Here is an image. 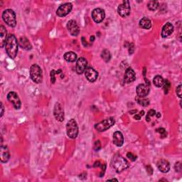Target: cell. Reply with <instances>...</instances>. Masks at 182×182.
Listing matches in <instances>:
<instances>
[{
  "label": "cell",
  "mask_w": 182,
  "mask_h": 182,
  "mask_svg": "<svg viewBox=\"0 0 182 182\" xmlns=\"http://www.w3.org/2000/svg\"><path fill=\"white\" fill-rule=\"evenodd\" d=\"M18 48H19V42L16 36L14 34H9L5 43V48H6L7 53L10 58L13 59L16 58L18 53Z\"/></svg>",
  "instance_id": "6da1fadb"
},
{
  "label": "cell",
  "mask_w": 182,
  "mask_h": 182,
  "mask_svg": "<svg viewBox=\"0 0 182 182\" xmlns=\"http://www.w3.org/2000/svg\"><path fill=\"white\" fill-rule=\"evenodd\" d=\"M112 166L116 172L119 173L128 168L129 163L121 155L116 154L112 160Z\"/></svg>",
  "instance_id": "7a4b0ae2"
},
{
  "label": "cell",
  "mask_w": 182,
  "mask_h": 182,
  "mask_svg": "<svg viewBox=\"0 0 182 182\" xmlns=\"http://www.w3.org/2000/svg\"><path fill=\"white\" fill-rule=\"evenodd\" d=\"M2 19L6 24L10 27H15L17 25L16 14L12 9L4 10L2 14Z\"/></svg>",
  "instance_id": "3957f363"
},
{
  "label": "cell",
  "mask_w": 182,
  "mask_h": 182,
  "mask_svg": "<svg viewBox=\"0 0 182 182\" xmlns=\"http://www.w3.org/2000/svg\"><path fill=\"white\" fill-rule=\"evenodd\" d=\"M30 76L33 82L41 83L43 80L42 70L38 65L33 64L30 68Z\"/></svg>",
  "instance_id": "277c9868"
},
{
  "label": "cell",
  "mask_w": 182,
  "mask_h": 182,
  "mask_svg": "<svg viewBox=\"0 0 182 182\" xmlns=\"http://www.w3.org/2000/svg\"><path fill=\"white\" fill-rule=\"evenodd\" d=\"M66 132L67 135L70 138L75 139L77 137L78 134V127L76 121L74 119H71L67 123Z\"/></svg>",
  "instance_id": "5b68a950"
},
{
  "label": "cell",
  "mask_w": 182,
  "mask_h": 182,
  "mask_svg": "<svg viewBox=\"0 0 182 182\" xmlns=\"http://www.w3.org/2000/svg\"><path fill=\"white\" fill-rule=\"evenodd\" d=\"M114 124H115V119L113 118H110L104 119V120L100 122L99 123L96 124L95 125V128L99 132H104L110 129Z\"/></svg>",
  "instance_id": "8992f818"
},
{
  "label": "cell",
  "mask_w": 182,
  "mask_h": 182,
  "mask_svg": "<svg viewBox=\"0 0 182 182\" xmlns=\"http://www.w3.org/2000/svg\"><path fill=\"white\" fill-rule=\"evenodd\" d=\"M130 4H129V1H124L118 8V12L119 15L122 17L125 18L127 16H129L130 14Z\"/></svg>",
  "instance_id": "52a82bcc"
},
{
  "label": "cell",
  "mask_w": 182,
  "mask_h": 182,
  "mask_svg": "<svg viewBox=\"0 0 182 182\" xmlns=\"http://www.w3.org/2000/svg\"><path fill=\"white\" fill-rule=\"evenodd\" d=\"M72 8L73 5L71 3H65L58 7L57 9L56 14L60 17H63L71 12Z\"/></svg>",
  "instance_id": "ba28073f"
},
{
  "label": "cell",
  "mask_w": 182,
  "mask_h": 182,
  "mask_svg": "<svg viewBox=\"0 0 182 182\" xmlns=\"http://www.w3.org/2000/svg\"><path fill=\"white\" fill-rule=\"evenodd\" d=\"M105 11L100 8L95 9L92 12V18L96 23H101L105 19Z\"/></svg>",
  "instance_id": "9c48e42d"
},
{
  "label": "cell",
  "mask_w": 182,
  "mask_h": 182,
  "mask_svg": "<svg viewBox=\"0 0 182 182\" xmlns=\"http://www.w3.org/2000/svg\"><path fill=\"white\" fill-rule=\"evenodd\" d=\"M88 62L87 60L83 57H80L77 60L76 62V66H75V70H76V73L78 74H82L85 71L87 68Z\"/></svg>",
  "instance_id": "30bf717a"
},
{
  "label": "cell",
  "mask_w": 182,
  "mask_h": 182,
  "mask_svg": "<svg viewBox=\"0 0 182 182\" xmlns=\"http://www.w3.org/2000/svg\"><path fill=\"white\" fill-rule=\"evenodd\" d=\"M7 100L10 103H12L14 105V107L17 110H19L21 108V100L19 96L15 92H10L7 95Z\"/></svg>",
  "instance_id": "8fae6325"
},
{
  "label": "cell",
  "mask_w": 182,
  "mask_h": 182,
  "mask_svg": "<svg viewBox=\"0 0 182 182\" xmlns=\"http://www.w3.org/2000/svg\"><path fill=\"white\" fill-rule=\"evenodd\" d=\"M53 115L55 118L59 122H63L64 120V112L63 109L59 103H56L54 106Z\"/></svg>",
  "instance_id": "7c38bea8"
},
{
  "label": "cell",
  "mask_w": 182,
  "mask_h": 182,
  "mask_svg": "<svg viewBox=\"0 0 182 182\" xmlns=\"http://www.w3.org/2000/svg\"><path fill=\"white\" fill-rule=\"evenodd\" d=\"M67 28L72 36H77L80 33V27L75 20H70L67 24Z\"/></svg>",
  "instance_id": "4fadbf2b"
},
{
  "label": "cell",
  "mask_w": 182,
  "mask_h": 182,
  "mask_svg": "<svg viewBox=\"0 0 182 182\" xmlns=\"http://www.w3.org/2000/svg\"><path fill=\"white\" fill-rule=\"evenodd\" d=\"M85 75L86 78L88 80V81L92 83L95 82L98 79V73L94 68H93L91 67L87 68L85 71Z\"/></svg>",
  "instance_id": "5bb4252c"
},
{
  "label": "cell",
  "mask_w": 182,
  "mask_h": 182,
  "mask_svg": "<svg viewBox=\"0 0 182 182\" xmlns=\"http://www.w3.org/2000/svg\"><path fill=\"white\" fill-rule=\"evenodd\" d=\"M136 93L139 97H146L149 93V85L147 84H139L136 88Z\"/></svg>",
  "instance_id": "9a60e30c"
},
{
  "label": "cell",
  "mask_w": 182,
  "mask_h": 182,
  "mask_svg": "<svg viewBox=\"0 0 182 182\" xmlns=\"http://www.w3.org/2000/svg\"><path fill=\"white\" fill-rule=\"evenodd\" d=\"M135 79H136V74L134 70L132 68H128L126 70L125 73H124V81L126 83H131L134 82Z\"/></svg>",
  "instance_id": "2e32d148"
},
{
  "label": "cell",
  "mask_w": 182,
  "mask_h": 182,
  "mask_svg": "<svg viewBox=\"0 0 182 182\" xmlns=\"http://www.w3.org/2000/svg\"><path fill=\"white\" fill-rule=\"evenodd\" d=\"M157 165L159 170L162 173H167L170 170L169 163L165 159H160L158 161Z\"/></svg>",
  "instance_id": "e0dca14e"
},
{
  "label": "cell",
  "mask_w": 182,
  "mask_h": 182,
  "mask_svg": "<svg viewBox=\"0 0 182 182\" xmlns=\"http://www.w3.org/2000/svg\"><path fill=\"white\" fill-rule=\"evenodd\" d=\"M174 32V26L169 22H167L164 26L162 30V36L163 38H167Z\"/></svg>",
  "instance_id": "ac0fdd59"
},
{
  "label": "cell",
  "mask_w": 182,
  "mask_h": 182,
  "mask_svg": "<svg viewBox=\"0 0 182 182\" xmlns=\"http://www.w3.org/2000/svg\"><path fill=\"white\" fill-rule=\"evenodd\" d=\"M113 143L115 144L116 146L118 147H121L123 145L124 143V137L123 135L122 134V132L119 131H117L115 133L113 134Z\"/></svg>",
  "instance_id": "d6986e66"
},
{
  "label": "cell",
  "mask_w": 182,
  "mask_h": 182,
  "mask_svg": "<svg viewBox=\"0 0 182 182\" xmlns=\"http://www.w3.org/2000/svg\"><path fill=\"white\" fill-rule=\"evenodd\" d=\"M0 157H1V162L2 163H6L9 161L10 158V154L7 146H2V145L1 146Z\"/></svg>",
  "instance_id": "ffe728a7"
},
{
  "label": "cell",
  "mask_w": 182,
  "mask_h": 182,
  "mask_svg": "<svg viewBox=\"0 0 182 182\" xmlns=\"http://www.w3.org/2000/svg\"><path fill=\"white\" fill-rule=\"evenodd\" d=\"M19 46H21V47H22V48L25 49V50L29 51L32 48V44L30 43L29 41H28L26 37L20 38V39L19 41Z\"/></svg>",
  "instance_id": "44dd1931"
},
{
  "label": "cell",
  "mask_w": 182,
  "mask_h": 182,
  "mask_svg": "<svg viewBox=\"0 0 182 182\" xmlns=\"http://www.w3.org/2000/svg\"><path fill=\"white\" fill-rule=\"evenodd\" d=\"M139 27L144 28V29H149L151 27H152V22L151 20L147 17H143L142 19H140L139 22Z\"/></svg>",
  "instance_id": "7402d4cb"
},
{
  "label": "cell",
  "mask_w": 182,
  "mask_h": 182,
  "mask_svg": "<svg viewBox=\"0 0 182 182\" xmlns=\"http://www.w3.org/2000/svg\"><path fill=\"white\" fill-rule=\"evenodd\" d=\"M0 36H1V47H4L7 40V32L3 25L0 27Z\"/></svg>",
  "instance_id": "603a6c76"
},
{
  "label": "cell",
  "mask_w": 182,
  "mask_h": 182,
  "mask_svg": "<svg viewBox=\"0 0 182 182\" xmlns=\"http://www.w3.org/2000/svg\"><path fill=\"white\" fill-rule=\"evenodd\" d=\"M64 58L68 62H74L76 61L77 55L74 52L69 51L64 54Z\"/></svg>",
  "instance_id": "cb8c5ba5"
},
{
  "label": "cell",
  "mask_w": 182,
  "mask_h": 182,
  "mask_svg": "<svg viewBox=\"0 0 182 182\" xmlns=\"http://www.w3.org/2000/svg\"><path fill=\"white\" fill-rule=\"evenodd\" d=\"M153 83H154V85L156 87L162 88L163 87L164 83V80L160 75H156L154 78V80H153Z\"/></svg>",
  "instance_id": "d4e9b609"
},
{
  "label": "cell",
  "mask_w": 182,
  "mask_h": 182,
  "mask_svg": "<svg viewBox=\"0 0 182 182\" xmlns=\"http://www.w3.org/2000/svg\"><path fill=\"white\" fill-rule=\"evenodd\" d=\"M136 101L139 105L144 106V107H146V106L149 105V100L144 97H139V96H137L136 98Z\"/></svg>",
  "instance_id": "484cf974"
},
{
  "label": "cell",
  "mask_w": 182,
  "mask_h": 182,
  "mask_svg": "<svg viewBox=\"0 0 182 182\" xmlns=\"http://www.w3.org/2000/svg\"><path fill=\"white\" fill-rule=\"evenodd\" d=\"M147 7L150 11H156L159 7V2L157 1H150L148 2Z\"/></svg>",
  "instance_id": "4316f807"
},
{
  "label": "cell",
  "mask_w": 182,
  "mask_h": 182,
  "mask_svg": "<svg viewBox=\"0 0 182 182\" xmlns=\"http://www.w3.org/2000/svg\"><path fill=\"white\" fill-rule=\"evenodd\" d=\"M101 56H102L103 59L105 61L106 63H108V61H110V60L111 59V53L107 49H105L103 50V51L101 53Z\"/></svg>",
  "instance_id": "83f0119b"
},
{
  "label": "cell",
  "mask_w": 182,
  "mask_h": 182,
  "mask_svg": "<svg viewBox=\"0 0 182 182\" xmlns=\"http://www.w3.org/2000/svg\"><path fill=\"white\" fill-rule=\"evenodd\" d=\"M62 72L61 70H58V71H54V70H52L50 73V75H51V81L52 83H54L56 81V78H55V75L56 74H58V73H61Z\"/></svg>",
  "instance_id": "f1b7e54d"
},
{
  "label": "cell",
  "mask_w": 182,
  "mask_h": 182,
  "mask_svg": "<svg viewBox=\"0 0 182 182\" xmlns=\"http://www.w3.org/2000/svg\"><path fill=\"white\" fill-rule=\"evenodd\" d=\"M163 87L164 90V93L165 94H167L171 88V83L168 80H164V83Z\"/></svg>",
  "instance_id": "f546056e"
},
{
  "label": "cell",
  "mask_w": 182,
  "mask_h": 182,
  "mask_svg": "<svg viewBox=\"0 0 182 182\" xmlns=\"http://www.w3.org/2000/svg\"><path fill=\"white\" fill-rule=\"evenodd\" d=\"M155 115H156V111L154 110H150L147 113V118H146L147 121L149 122L150 121V117H153V116H154Z\"/></svg>",
  "instance_id": "4dcf8cb0"
},
{
  "label": "cell",
  "mask_w": 182,
  "mask_h": 182,
  "mask_svg": "<svg viewBox=\"0 0 182 182\" xmlns=\"http://www.w3.org/2000/svg\"><path fill=\"white\" fill-rule=\"evenodd\" d=\"M157 132H159V133H160L162 137H166V132L165 129L159 128V129H157Z\"/></svg>",
  "instance_id": "1f68e13d"
},
{
  "label": "cell",
  "mask_w": 182,
  "mask_h": 182,
  "mask_svg": "<svg viewBox=\"0 0 182 182\" xmlns=\"http://www.w3.org/2000/svg\"><path fill=\"white\" fill-rule=\"evenodd\" d=\"M127 158H129L131 161H132V162H134V161L137 159V156L134 155L133 154H132V153H130V152L127 153Z\"/></svg>",
  "instance_id": "d6a6232c"
},
{
  "label": "cell",
  "mask_w": 182,
  "mask_h": 182,
  "mask_svg": "<svg viewBox=\"0 0 182 182\" xmlns=\"http://www.w3.org/2000/svg\"><path fill=\"white\" fill-rule=\"evenodd\" d=\"M174 169H175L176 171H178L179 172L181 170V162H177L175 164V166H174Z\"/></svg>",
  "instance_id": "836d02e7"
},
{
  "label": "cell",
  "mask_w": 182,
  "mask_h": 182,
  "mask_svg": "<svg viewBox=\"0 0 182 182\" xmlns=\"http://www.w3.org/2000/svg\"><path fill=\"white\" fill-rule=\"evenodd\" d=\"M176 94L179 98H181V85H179V86L176 88Z\"/></svg>",
  "instance_id": "e575fe53"
},
{
  "label": "cell",
  "mask_w": 182,
  "mask_h": 182,
  "mask_svg": "<svg viewBox=\"0 0 182 182\" xmlns=\"http://www.w3.org/2000/svg\"><path fill=\"white\" fill-rule=\"evenodd\" d=\"M141 118H142V116L139 115V114H137L136 115H134V118L135 119H137V120H139V119H141Z\"/></svg>",
  "instance_id": "d590c367"
},
{
  "label": "cell",
  "mask_w": 182,
  "mask_h": 182,
  "mask_svg": "<svg viewBox=\"0 0 182 182\" xmlns=\"http://www.w3.org/2000/svg\"><path fill=\"white\" fill-rule=\"evenodd\" d=\"M1 117L3 116L4 115V107H3V104L1 103Z\"/></svg>",
  "instance_id": "8d00e7d4"
},
{
  "label": "cell",
  "mask_w": 182,
  "mask_h": 182,
  "mask_svg": "<svg viewBox=\"0 0 182 182\" xmlns=\"http://www.w3.org/2000/svg\"><path fill=\"white\" fill-rule=\"evenodd\" d=\"M139 115H141V116H143V115H144V111H143V110H142V111L140 112V113H139Z\"/></svg>",
  "instance_id": "74e56055"
},
{
  "label": "cell",
  "mask_w": 182,
  "mask_h": 182,
  "mask_svg": "<svg viewBox=\"0 0 182 182\" xmlns=\"http://www.w3.org/2000/svg\"><path fill=\"white\" fill-rule=\"evenodd\" d=\"M108 181H118V179H108Z\"/></svg>",
  "instance_id": "f35d334b"
},
{
  "label": "cell",
  "mask_w": 182,
  "mask_h": 182,
  "mask_svg": "<svg viewBox=\"0 0 182 182\" xmlns=\"http://www.w3.org/2000/svg\"><path fill=\"white\" fill-rule=\"evenodd\" d=\"M156 114H157V118H160V117H161V115H160V113H156Z\"/></svg>",
  "instance_id": "ab89813d"
},
{
  "label": "cell",
  "mask_w": 182,
  "mask_h": 182,
  "mask_svg": "<svg viewBox=\"0 0 182 182\" xmlns=\"http://www.w3.org/2000/svg\"><path fill=\"white\" fill-rule=\"evenodd\" d=\"M129 113H137V110H133V111H130V112H129Z\"/></svg>",
  "instance_id": "60d3db41"
},
{
  "label": "cell",
  "mask_w": 182,
  "mask_h": 182,
  "mask_svg": "<svg viewBox=\"0 0 182 182\" xmlns=\"http://www.w3.org/2000/svg\"><path fill=\"white\" fill-rule=\"evenodd\" d=\"M90 41H94V36H92V37H90Z\"/></svg>",
  "instance_id": "b9f144b4"
}]
</instances>
